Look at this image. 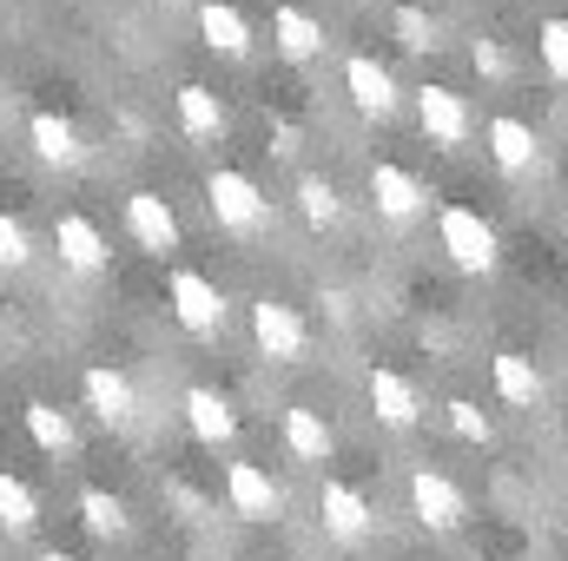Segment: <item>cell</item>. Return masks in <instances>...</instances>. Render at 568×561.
Wrapping results in <instances>:
<instances>
[{
  "label": "cell",
  "mask_w": 568,
  "mask_h": 561,
  "mask_svg": "<svg viewBox=\"0 0 568 561\" xmlns=\"http://www.w3.org/2000/svg\"><path fill=\"white\" fill-rule=\"evenodd\" d=\"M205 205H212V218H219L225 232H239V238H252V232L272 225V198L258 192V178H245V172H232V165H219V172L205 178Z\"/></svg>",
  "instance_id": "obj_1"
},
{
  "label": "cell",
  "mask_w": 568,
  "mask_h": 561,
  "mask_svg": "<svg viewBox=\"0 0 568 561\" xmlns=\"http://www.w3.org/2000/svg\"><path fill=\"white\" fill-rule=\"evenodd\" d=\"M436 232H443V252H449V265H456V272H469V278L496 272L503 245H496V225H489L483 212H469V205H443Z\"/></svg>",
  "instance_id": "obj_2"
},
{
  "label": "cell",
  "mask_w": 568,
  "mask_h": 561,
  "mask_svg": "<svg viewBox=\"0 0 568 561\" xmlns=\"http://www.w3.org/2000/svg\"><path fill=\"white\" fill-rule=\"evenodd\" d=\"M252 337H258V350H265L272 364H304V357H311V324H304L297 304H284V297H258V304H252Z\"/></svg>",
  "instance_id": "obj_3"
},
{
  "label": "cell",
  "mask_w": 568,
  "mask_h": 561,
  "mask_svg": "<svg viewBox=\"0 0 568 561\" xmlns=\"http://www.w3.org/2000/svg\"><path fill=\"white\" fill-rule=\"evenodd\" d=\"M317 516H324V536L344 542V549L371 542V529H377V509L364 502V489H357V482H337V476L317 489Z\"/></svg>",
  "instance_id": "obj_4"
},
{
  "label": "cell",
  "mask_w": 568,
  "mask_h": 561,
  "mask_svg": "<svg viewBox=\"0 0 568 561\" xmlns=\"http://www.w3.org/2000/svg\"><path fill=\"white\" fill-rule=\"evenodd\" d=\"M165 297H172V317L192 330V337H219V324H225V290L205 278V272H172V284H165Z\"/></svg>",
  "instance_id": "obj_5"
},
{
  "label": "cell",
  "mask_w": 568,
  "mask_h": 561,
  "mask_svg": "<svg viewBox=\"0 0 568 561\" xmlns=\"http://www.w3.org/2000/svg\"><path fill=\"white\" fill-rule=\"evenodd\" d=\"M410 509H417V522H424L429 536H456L469 522V502H463V489L443 469H417L410 476Z\"/></svg>",
  "instance_id": "obj_6"
},
{
  "label": "cell",
  "mask_w": 568,
  "mask_h": 561,
  "mask_svg": "<svg viewBox=\"0 0 568 561\" xmlns=\"http://www.w3.org/2000/svg\"><path fill=\"white\" fill-rule=\"evenodd\" d=\"M80 397H87V410L106 422V429H133V417H140V390H133V377L113 370V364H93V370L80 377Z\"/></svg>",
  "instance_id": "obj_7"
},
{
  "label": "cell",
  "mask_w": 568,
  "mask_h": 561,
  "mask_svg": "<svg viewBox=\"0 0 568 561\" xmlns=\"http://www.w3.org/2000/svg\"><path fill=\"white\" fill-rule=\"evenodd\" d=\"M53 252H60V265L80 272V278H100V272H106V232H100L87 212H60V218H53Z\"/></svg>",
  "instance_id": "obj_8"
},
{
  "label": "cell",
  "mask_w": 568,
  "mask_h": 561,
  "mask_svg": "<svg viewBox=\"0 0 568 561\" xmlns=\"http://www.w3.org/2000/svg\"><path fill=\"white\" fill-rule=\"evenodd\" d=\"M371 198H377V218H390V225H410V218L429 205L424 178H417L410 165H397V159L371 165Z\"/></svg>",
  "instance_id": "obj_9"
},
{
  "label": "cell",
  "mask_w": 568,
  "mask_h": 561,
  "mask_svg": "<svg viewBox=\"0 0 568 561\" xmlns=\"http://www.w3.org/2000/svg\"><path fill=\"white\" fill-rule=\"evenodd\" d=\"M225 502H232V516H245V522H278L284 516V489L258 469V462H232V469H225Z\"/></svg>",
  "instance_id": "obj_10"
},
{
  "label": "cell",
  "mask_w": 568,
  "mask_h": 561,
  "mask_svg": "<svg viewBox=\"0 0 568 561\" xmlns=\"http://www.w3.org/2000/svg\"><path fill=\"white\" fill-rule=\"evenodd\" d=\"M126 232H133V245L152 252V258H165V252H179V212L165 205V192H133L126 198Z\"/></svg>",
  "instance_id": "obj_11"
},
{
  "label": "cell",
  "mask_w": 568,
  "mask_h": 561,
  "mask_svg": "<svg viewBox=\"0 0 568 561\" xmlns=\"http://www.w3.org/2000/svg\"><path fill=\"white\" fill-rule=\"evenodd\" d=\"M344 93H351V106L364 113V120H390L397 113V80H390V67H377L371 53H351L344 60Z\"/></svg>",
  "instance_id": "obj_12"
},
{
  "label": "cell",
  "mask_w": 568,
  "mask_h": 561,
  "mask_svg": "<svg viewBox=\"0 0 568 561\" xmlns=\"http://www.w3.org/2000/svg\"><path fill=\"white\" fill-rule=\"evenodd\" d=\"M417 120H424L429 145H469V133H476V113H469V100L456 86H424L417 93Z\"/></svg>",
  "instance_id": "obj_13"
},
{
  "label": "cell",
  "mask_w": 568,
  "mask_h": 561,
  "mask_svg": "<svg viewBox=\"0 0 568 561\" xmlns=\"http://www.w3.org/2000/svg\"><path fill=\"white\" fill-rule=\"evenodd\" d=\"M27 145H33L40 165H60V172L87 165V140H80V126H73L67 113H33V120H27Z\"/></svg>",
  "instance_id": "obj_14"
},
{
  "label": "cell",
  "mask_w": 568,
  "mask_h": 561,
  "mask_svg": "<svg viewBox=\"0 0 568 561\" xmlns=\"http://www.w3.org/2000/svg\"><path fill=\"white\" fill-rule=\"evenodd\" d=\"M185 422H192V436H199L205 449H225V442L239 436V410H232V397H219L212 384H192V390H185Z\"/></svg>",
  "instance_id": "obj_15"
},
{
  "label": "cell",
  "mask_w": 568,
  "mask_h": 561,
  "mask_svg": "<svg viewBox=\"0 0 568 561\" xmlns=\"http://www.w3.org/2000/svg\"><path fill=\"white\" fill-rule=\"evenodd\" d=\"M199 33H205V47L225 53V60H245V53H252V20H245L232 0H199Z\"/></svg>",
  "instance_id": "obj_16"
},
{
  "label": "cell",
  "mask_w": 568,
  "mask_h": 561,
  "mask_svg": "<svg viewBox=\"0 0 568 561\" xmlns=\"http://www.w3.org/2000/svg\"><path fill=\"white\" fill-rule=\"evenodd\" d=\"M371 410H377V422H390V429H417L424 397H417V384L404 370H371Z\"/></svg>",
  "instance_id": "obj_17"
},
{
  "label": "cell",
  "mask_w": 568,
  "mask_h": 561,
  "mask_svg": "<svg viewBox=\"0 0 568 561\" xmlns=\"http://www.w3.org/2000/svg\"><path fill=\"white\" fill-rule=\"evenodd\" d=\"M489 377H496V397L503 404H516V410H536L542 404V370L523 350H496L489 357Z\"/></svg>",
  "instance_id": "obj_18"
},
{
  "label": "cell",
  "mask_w": 568,
  "mask_h": 561,
  "mask_svg": "<svg viewBox=\"0 0 568 561\" xmlns=\"http://www.w3.org/2000/svg\"><path fill=\"white\" fill-rule=\"evenodd\" d=\"M272 47H278L284 60H317L324 53V20L317 13H304V7H278L272 13Z\"/></svg>",
  "instance_id": "obj_19"
},
{
  "label": "cell",
  "mask_w": 568,
  "mask_h": 561,
  "mask_svg": "<svg viewBox=\"0 0 568 561\" xmlns=\"http://www.w3.org/2000/svg\"><path fill=\"white\" fill-rule=\"evenodd\" d=\"M179 126H185V140H225V100L212 86L185 80L179 86Z\"/></svg>",
  "instance_id": "obj_20"
},
{
  "label": "cell",
  "mask_w": 568,
  "mask_h": 561,
  "mask_svg": "<svg viewBox=\"0 0 568 561\" xmlns=\"http://www.w3.org/2000/svg\"><path fill=\"white\" fill-rule=\"evenodd\" d=\"M20 417H27L33 449H47V456H73V449H80V429H73V417H67L60 404H40V397H33Z\"/></svg>",
  "instance_id": "obj_21"
},
{
  "label": "cell",
  "mask_w": 568,
  "mask_h": 561,
  "mask_svg": "<svg viewBox=\"0 0 568 561\" xmlns=\"http://www.w3.org/2000/svg\"><path fill=\"white\" fill-rule=\"evenodd\" d=\"M80 522H87L100 542H126V536H133V509H126L113 489H80Z\"/></svg>",
  "instance_id": "obj_22"
},
{
  "label": "cell",
  "mask_w": 568,
  "mask_h": 561,
  "mask_svg": "<svg viewBox=\"0 0 568 561\" xmlns=\"http://www.w3.org/2000/svg\"><path fill=\"white\" fill-rule=\"evenodd\" d=\"M284 449L297 456V462H331V422L317 417V410H284Z\"/></svg>",
  "instance_id": "obj_23"
},
{
  "label": "cell",
  "mask_w": 568,
  "mask_h": 561,
  "mask_svg": "<svg viewBox=\"0 0 568 561\" xmlns=\"http://www.w3.org/2000/svg\"><path fill=\"white\" fill-rule=\"evenodd\" d=\"M483 140H489V159H496L503 172H529V165H536V133H529L523 120H509V113H503V120H489V133H483Z\"/></svg>",
  "instance_id": "obj_24"
},
{
  "label": "cell",
  "mask_w": 568,
  "mask_h": 561,
  "mask_svg": "<svg viewBox=\"0 0 568 561\" xmlns=\"http://www.w3.org/2000/svg\"><path fill=\"white\" fill-rule=\"evenodd\" d=\"M297 212H304L311 232H331V225L344 218V198H337V185H331L324 172H304V178H297Z\"/></svg>",
  "instance_id": "obj_25"
},
{
  "label": "cell",
  "mask_w": 568,
  "mask_h": 561,
  "mask_svg": "<svg viewBox=\"0 0 568 561\" xmlns=\"http://www.w3.org/2000/svg\"><path fill=\"white\" fill-rule=\"evenodd\" d=\"M0 529L7 536H33L40 529V496L20 476H7V469H0Z\"/></svg>",
  "instance_id": "obj_26"
},
{
  "label": "cell",
  "mask_w": 568,
  "mask_h": 561,
  "mask_svg": "<svg viewBox=\"0 0 568 561\" xmlns=\"http://www.w3.org/2000/svg\"><path fill=\"white\" fill-rule=\"evenodd\" d=\"M390 33H397L410 53H436V20H429L424 7H397V13H390Z\"/></svg>",
  "instance_id": "obj_27"
},
{
  "label": "cell",
  "mask_w": 568,
  "mask_h": 561,
  "mask_svg": "<svg viewBox=\"0 0 568 561\" xmlns=\"http://www.w3.org/2000/svg\"><path fill=\"white\" fill-rule=\"evenodd\" d=\"M536 53H542L549 80L568 86V20H542V27H536Z\"/></svg>",
  "instance_id": "obj_28"
},
{
  "label": "cell",
  "mask_w": 568,
  "mask_h": 561,
  "mask_svg": "<svg viewBox=\"0 0 568 561\" xmlns=\"http://www.w3.org/2000/svg\"><path fill=\"white\" fill-rule=\"evenodd\" d=\"M27 265H33V238H27L20 218L0 212V272H27Z\"/></svg>",
  "instance_id": "obj_29"
},
{
  "label": "cell",
  "mask_w": 568,
  "mask_h": 561,
  "mask_svg": "<svg viewBox=\"0 0 568 561\" xmlns=\"http://www.w3.org/2000/svg\"><path fill=\"white\" fill-rule=\"evenodd\" d=\"M449 429H456V436H463V442H476V449H483V442H489V436H496V422L483 417V410H476V404H463V397H456V404H449Z\"/></svg>",
  "instance_id": "obj_30"
},
{
  "label": "cell",
  "mask_w": 568,
  "mask_h": 561,
  "mask_svg": "<svg viewBox=\"0 0 568 561\" xmlns=\"http://www.w3.org/2000/svg\"><path fill=\"white\" fill-rule=\"evenodd\" d=\"M469 60H476V73H483V80H509V73H516V67H509V53H503L496 40H476V47H469Z\"/></svg>",
  "instance_id": "obj_31"
},
{
  "label": "cell",
  "mask_w": 568,
  "mask_h": 561,
  "mask_svg": "<svg viewBox=\"0 0 568 561\" xmlns=\"http://www.w3.org/2000/svg\"><path fill=\"white\" fill-rule=\"evenodd\" d=\"M272 159H297V126L291 120H272Z\"/></svg>",
  "instance_id": "obj_32"
},
{
  "label": "cell",
  "mask_w": 568,
  "mask_h": 561,
  "mask_svg": "<svg viewBox=\"0 0 568 561\" xmlns=\"http://www.w3.org/2000/svg\"><path fill=\"white\" fill-rule=\"evenodd\" d=\"M317 304H324V310H331V317H337V324H344V317H351V297H344V290H324V297H317Z\"/></svg>",
  "instance_id": "obj_33"
},
{
  "label": "cell",
  "mask_w": 568,
  "mask_h": 561,
  "mask_svg": "<svg viewBox=\"0 0 568 561\" xmlns=\"http://www.w3.org/2000/svg\"><path fill=\"white\" fill-rule=\"evenodd\" d=\"M40 561H73V555H60V549H47V555H40Z\"/></svg>",
  "instance_id": "obj_34"
},
{
  "label": "cell",
  "mask_w": 568,
  "mask_h": 561,
  "mask_svg": "<svg viewBox=\"0 0 568 561\" xmlns=\"http://www.w3.org/2000/svg\"><path fill=\"white\" fill-rule=\"evenodd\" d=\"M562 476H568V449H562Z\"/></svg>",
  "instance_id": "obj_35"
},
{
  "label": "cell",
  "mask_w": 568,
  "mask_h": 561,
  "mask_svg": "<svg viewBox=\"0 0 568 561\" xmlns=\"http://www.w3.org/2000/svg\"><path fill=\"white\" fill-rule=\"evenodd\" d=\"M165 7H179V0H165Z\"/></svg>",
  "instance_id": "obj_36"
},
{
  "label": "cell",
  "mask_w": 568,
  "mask_h": 561,
  "mask_svg": "<svg viewBox=\"0 0 568 561\" xmlns=\"http://www.w3.org/2000/svg\"><path fill=\"white\" fill-rule=\"evenodd\" d=\"M562 225H568V212H562Z\"/></svg>",
  "instance_id": "obj_37"
},
{
  "label": "cell",
  "mask_w": 568,
  "mask_h": 561,
  "mask_svg": "<svg viewBox=\"0 0 568 561\" xmlns=\"http://www.w3.org/2000/svg\"><path fill=\"white\" fill-rule=\"evenodd\" d=\"M476 561H489V555H476Z\"/></svg>",
  "instance_id": "obj_38"
}]
</instances>
